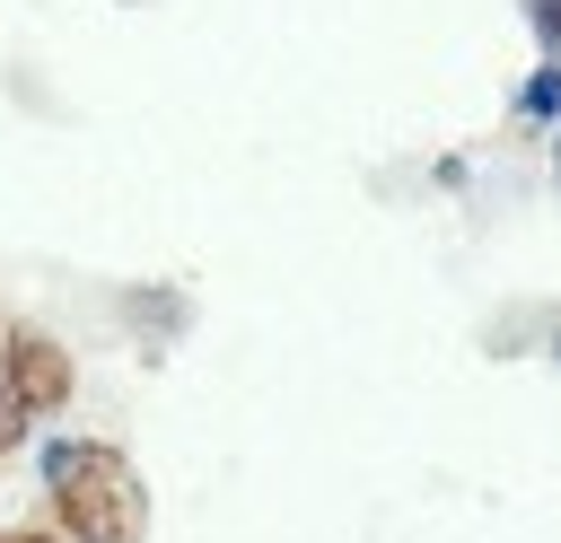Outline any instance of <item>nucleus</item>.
<instances>
[{
    "label": "nucleus",
    "instance_id": "4",
    "mask_svg": "<svg viewBox=\"0 0 561 543\" xmlns=\"http://www.w3.org/2000/svg\"><path fill=\"white\" fill-rule=\"evenodd\" d=\"M26 420H35V412H26V403H18V394H9V385H0V455H9V447H18V438H26Z\"/></svg>",
    "mask_w": 561,
    "mask_h": 543
},
{
    "label": "nucleus",
    "instance_id": "3",
    "mask_svg": "<svg viewBox=\"0 0 561 543\" xmlns=\"http://www.w3.org/2000/svg\"><path fill=\"white\" fill-rule=\"evenodd\" d=\"M123 307H131V324H184V298H167V289H131Z\"/></svg>",
    "mask_w": 561,
    "mask_h": 543
},
{
    "label": "nucleus",
    "instance_id": "7",
    "mask_svg": "<svg viewBox=\"0 0 561 543\" xmlns=\"http://www.w3.org/2000/svg\"><path fill=\"white\" fill-rule=\"evenodd\" d=\"M0 543H53V534H9V525H0Z\"/></svg>",
    "mask_w": 561,
    "mask_h": 543
},
{
    "label": "nucleus",
    "instance_id": "6",
    "mask_svg": "<svg viewBox=\"0 0 561 543\" xmlns=\"http://www.w3.org/2000/svg\"><path fill=\"white\" fill-rule=\"evenodd\" d=\"M552 105H561V70H543V79L526 88V114H552Z\"/></svg>",
    "mask_w": 561,
    "mask_h": 543
},
{
    "label": "nucleus",
    "instance_id": "2",
    "mask_svg": "<svg viewBox=\"0 0 561 543\" xmlns=\"http://www.w3.org/2000/svg\"><path fill=\"white\" fill-rule=\"evenodd\" d=\"M0 385H9L26 412H61V403H70V385H79V368H70V350H61L53 333L9 324V342H0Z\"/></svg>",
    "mask_w": 561,
    "mask_h": 543
},
{
    "label": "nucleus",
    "instance_id": "1",
    "mask_svg": "<svg viewBox=\"0 0 561 543\" xmlns=\"http://www.w3.org/2000/svg\"><path fill=\"white\" fill-rule=\"evenodd\" d=\"M44 490H53V517L70 525V543H140V525H149V490L123 464V447H105V438H53Z\"/></svg>",
    "mask_w": 561,
    "mask_h": 543
},
{
    "label": "nucleus",
    "instance_id": "5",
    "mask_svg": "<svg viewBox=\"0 0 561 543\" xmlns=\"http://www.w3.org/2000/svg\"><path fill=\"white\" fill-rule=\"evenodd\" d=\"M526 18H535V35L561 53V0H526Z\"/></svg>",
    "mask_w": 561,
    "mask_h": 543
}]
</instances>
